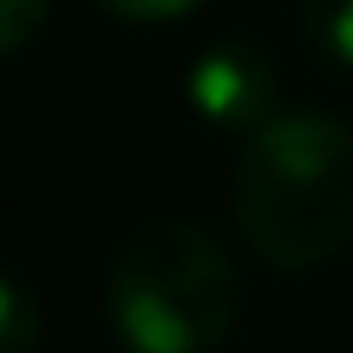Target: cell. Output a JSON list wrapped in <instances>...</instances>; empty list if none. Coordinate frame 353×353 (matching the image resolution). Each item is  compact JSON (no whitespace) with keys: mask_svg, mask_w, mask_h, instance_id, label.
Segmentation results:
<instances>
[{"mask_svg":"<svg viewBox=\"0 0 353 353\" xmlns=\"http://www.w3.org/2000/svg\"><path fill=\"white\" fill-rule=\"evenodd\" d=\"M236 230L267 267L304 273L353 242V130L329 112H279L236 155Z\"/></svg>","mask_w":353,"mask_h":353,"instance_id":"6da1fadb","label":"cell"},{"mask_svg":"<svg viewBox=\"0 0 353 353\" xmlns=\"http://www.w3.org/2000/svg\"><path fill=\"white\" fill-rule=\"evenodd\" d=\"M105 304L124 353H211L242 316V279L211 230L161 217L124 242Z\"/></svg>","mask_w":353,"mask_h":353,"instance_id":"7a4b0ae2","label":"cell"},{"mask_svg":"<svg viewBox=\"0 0 353 353\" xmlns=\"http://www.w3.org/2000/svg\"><path fill=\"white\" fill-rule=\"evenodd\" d=\"M186 99L205 112V124L217 130H261L273 124V62L254 43H217L186 68Z\"/></svg>","mask_w":353,"mask_h":353,"instance_id":"3957f363","label":"cell"},{"mask_svg":"<svg viewBox=\"0 0 353 353\" xmlns=\"http://www.w3.org/2000/svg\"><path fill=\"white\" fill-rule=\"evenodd\" d=\"M298 12H304L310 43H316L329 62L353 68V0H298Z\"/></svg>","mask_w":353,"mask_h":353,"instance_id":"277c9868","label":"cell"},{"mask_svg":"<svg viewBox=\"0 0 353 353\" xmlns=\"http://www.w3.org/2000/svg\"><path fill=\"white\" fill-rule=\"evenodd\" d=\"M37 329H43V316H37L31 292L12 285V279H0V353H31L37 347Z\"/></svg>","mask_w":353,"mask_h":353,"instance_id":"5b68a950","label":"cell"},{"mask_svg":"<svg viewBox=\"0 0 353 353\" xmlns=\"http://www.w3.org/2000/svg\"><path fill=\"white\" fill-rule=\"evenodd\" d=\"M50 19V0H0V56L25 50Z\"/></svg>","mask_w":353,"mask_h":353,"instance_id":"8992f818","label":"cell"},{"mask_svg":"<svg viewBox=\"0 0 353 353\" xmlns=\"http://www.w3.org/2000/svg\"><path fill=\"white\" fill-rule=\"evenodd\" d=\"M118 19H137V25H168V19H180V12H192L199 0H105Z\"/></svg>","mask_w":353,"mask_h":353,"instance_id":"52a82bcc","label":"cell"}]
</instances>
